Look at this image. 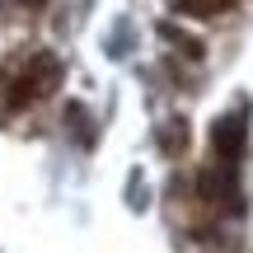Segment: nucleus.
Listing matches in <instances>:
<instances>
[{"label":"nucleus","instance_id":"1","mask_svg":"<svg viewBox=\"0 0 253 253\" xmlns=\"http://www.w3.org/2000/svg\"><path fill=\"white\" fill-rule=\"evenodd\" d=\"M56 84H61V61L52 52H24L0 71V108L24 113L38 99H47Z\"/></svg>","mask_w":253,"mask_h":253},{"label":"nucleus","instance_id":"2","mask_svg":"<svg viewBox=\"0 0 253 253\" xmlns=\"http://www.w3.org/2000/svg\"><path fill=\"white\" fill-rule=\"evenodd\" d=\"M244 118L239 113H230V118H216V126H211V145H216V155L225 164H235L239 155H244Z\"/></svg>","mask_w":253,"mask_h":253},{"label":"nucleus","instance_id":"3","mask_svg":"<svg viewBox=\"0 0 253 253\" xmlns=\"http://www.w3.org/2000/svg\"><path fill=\"white\" fill-rule=\"evenodd\" d=\"M178 9L192 19H216V14H230L235 0H178Z\"/></svg>","mask_w":253,"mask_h":253},{"label":"nucleus","instance_id":"4","mask_svg":"<svg viewBox=\"0 0 253 253\" xmlns=\"http://www.w3.org/2000/svg\"><path fill=\"white\" fill-rule=\"evenodd\" d=\"M160 145H164L169 155H178L183 145H188V122H173L169 131H160Z\"/></svg>","mask_w":253,"mask_h":253},{"label":"nucleus","instance_id":"5","mask_svg":"<svg viewBox=\"0 0 253 253\" xmlns=\"http://www.w3.org/2000/svg\"><path fill=\"white\" fill-rule=\"evenodd\" d=\"M14 5H24V9H42L47 0H14Z\"/></svg>","mask_w":253,"mask_h":253}]
</instances>
